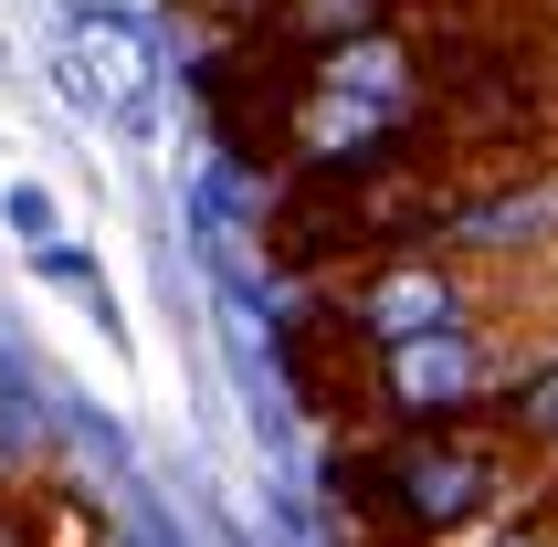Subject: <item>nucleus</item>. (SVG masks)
Masks as SVG:
<instances>
[{
	"instance_id": "f257e3e1",
	"label": "nucleus",
	"mask_w": 558,
	"mask_h": 547,
	"mask_svg": "<svg viewBox=\"0 0 558 547\" xmlns=\"http://www.w3.org/2000/svg\"><path fill=\"white\" fill-rule=\"evenodd\" d=\"M338 506L369 537H401V547H442V537H474L496 526L527 485V453L496 431V411H464V422H401L359 442V453L327 463Z\"/></svg>"
},
{
	"instance_id": "f03ea898",
	"label": "nucleus",
	"mask_w": 558,
	"mask_h": 547,
	"mask_svg": "<svg viewBox=\"0 0 558 547\" xmlns=\"http://www.w3.org/2000/svg\"><path fill=\"white\" fill-rule=\"evenodd\" d=\"M517 379V327L506 316H453V327L390 337L369 348V422H464V411H496V390Z\"/></svg>"
},
{
	"instance_id": "7ed1b4c3",
	"label": "nucleus",
	"mask_w": 558,
	"mask_h": 547,
	"mask_svg": "<svg viewBox=\"0 0 558 547\" xmlns=\"http://www.w3.org/2000/svg\"><path fill=\"white\" fill-rule=\"evenodd\" d=\"M63 63H74V95H106L117 117H148V32L126 22V11H74V32H63Z\"/></svg>"
},
{
	"instance_id": "20e7f679",
	"label": "nucleus",
	"mask_w": 558,
	"mask_h": 547,
	"mask_svg": "<svg viewBox=\"0 0 558 547\" xmlns=\"http://www.w3.org/2000/svg\"><path fill=\"white\" fill-rule=\"evenodd\" d=\"M496 431H506L527 463H548V474H558V348L517 358V379L496 390Z\"/></svg>"
},
{
	"instance_id": "39448f33",
	"label": "nucleus",
	"mask_w": 558,
	"mask_h": 547,
	"mask_svg": "<svg viewBox=\"0 0 558 547\" xmlns=\"http://www.w3.org/2000/svg\"><path fill=\"white\" fill-rule=\"evenodd\" d=\"M0 547H43V516H32V495H0Z\"/></svg>"
}]
</instances>
